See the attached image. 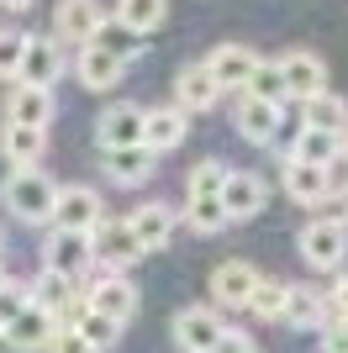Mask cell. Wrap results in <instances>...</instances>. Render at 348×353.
Here are the masks:
<instances>
[{
	"label": "cell",
	"instance_id": "17",
	"mask_svg": "<svg viewBox=\"0 0 348 353\" xmlns=\"http://www.w3.org/2000/svg\"><path fill=\"white\" fill-rule=\"evenodd\" d=\"M217 101H222V85L211 79V69L206 63H185L180 79H174V105L190 117V111H211Z\"/></svg>",
	"mask_w": 348,
	"mask_h": 353
},
{
	"label": "cell",
	"instance_id": "34",
	"mask_svg": "<svg viewBox=\"0 0 348 353\" xmlns=\"http://www.w3.org/2000/svg\"><path fill=\"white\" fill-rule=\"evenodd\" d=\"M227 174H232V163H222V159H201L195 169H190V195H222Z\"/></svg>",
	"mask_w": 348,
	"mask_h": 353
},
{
	"label": "cell",
	"instance_id": "12",
	"mask_svg": "<svg viewBox=\"0 0 348 353\" xmlns=\"http://www.w3.org/2000/svg\"><path fill=\"white\" fill-rule=\"evenodd\" d=\"M206 69H211V79H217L222 95H227V90H248L259 59H253L243 43H217V48H211V59H206Z\"/></svg>",
	"mask_w": 348,
	"mask_h": 353
},
{
	"label": "cell",
	"instance_id": "20",
	"mask_svg": "<svg viewBox=\"0 0 348 353\" xmlns=\"http://www.w3.org/2000/svg\"><path fill=\"white\" fill-rule=\"evenodd\" d=\"M6 121L11 127H43L53 121V90H32V85H16L11 101H6Z\"/></svg>",
	"mask_w": 348,
	"mask_h": 353
},
{
	"label": "cell",
	"instance_id": "27",
	"mask_svg": "<svg viewBox=\"0 0 348 353\" xmlns=\"http://www.w3.org/2000/svg\"><path fill=\"white\" fill-rule=\"evenodd\" d=\"M32 290V306L37 311H48V316H64V311L74 306V301H79V290H74V280H64V274H53V269H43V274H37V280L27 285Z\"/></svg>",
	"mask_w": 348,
	"mask_h": 353
},
{
	"label": "cell",
	"instance_id": "45",
	"mask_svg": "<svg viewBox=\"0 0 348 353\" xmlns=\"http://www.w3.org/2000/svg\"><path fill=\"white\" fill-rule=\"evenodd\" d=\"M343 211H348V195H343ZM343 221H348V216H343Z\"/></svg>",
	"mask_w": 348,
	"mask_h": 353
},
{
	"label": "cell",
	"instance_id": "18",
	"mask_svg": "<svg viewBox=\"0 0 348 353\" xmlns=\"http://www.w3.org/2000/svg\"><path fill=\"white\" fill-rule=\"evenodd\" d=\"M53 332H58L53 316H48V311H37V306H27L11 327H6V332H0V338H6V348H16V353H48Z\"/></svg>",
	"mask_w": 348,
	"mask_h": 353
},
{
	"label": "cell",
	"instance_id": "28",
	"mask_svg": "<svg viewBox=\"0 0 348 353\" xmlns=\"http://www.w3.org/2000/svg\"><path fill=\"white\" fill-rule=\"evenodd\" d=\"M164 16H169V0H116V27L132 32V37L159 32Z\"/></svg>",
	"mask_w": 348,
	"mask_h": 353
},
{
	"label": "cell",
	"instance_id": "6",
	"mask_svg": "<svg viewBox=\"0 0 348 353\" xmlns=\"http://www.w3.org/2000/svg\"><path fill=\"white\" fill-rule=\"evenodd\" d=\"M222 316L211 306H185V311H174V343L185 353H217L222 343Z\"/></svg>",
	"mask_w": 348,
	"mask_h": 353
},
{
	"label": "cell",
	"instance_id": "1",
	"mask_svg": "<svg viewBox=\"0 0 348 353\" xmlns=\"http://www.w3.org/2000/svg\"><path fill=\"white\" fill-rule=\"evenodd\" d=\"M0 201L16 221H53V201L58 185L43 174V169H11L6 185H0Z\"/></svg>",
	"mask_w": 348,
	"mask_h": 353
},
{
	"label": "cell",
	"instance_id": "41",
	"mask_svg": "<svg viewBox=\"0 0 348 353\" xmlns=\"http://www.w3.org/2000/svg\"><path fill=\"white\" fill-rule=\"evenodd\" d=\"M327 301H333V311H338V316H348V274L333 285V290H327Z\"/></svg>",
	"mask_w": 348,
	"mask_h": 353
},
{
	"label": "cell",
	"instance_id": "32",
	"mask_svg": "<svg viewBox=\"0 0 348 353\" xmlns=\"http://www.w3.org/2000/svg\"><path fill=\"white\" fill-rule=\"evenodd\" d=\"M338 143H343V137H327V132H311V127H301V137H296V153H290V159L327 169V163L338 159Z\"/></svg>",
	"mask_w": 348,
	"mask_h": 353
},
{
	"label": "cell",
	"instance_id": "46",
	"mask_svg": "<svg viewBox=\"0 0 348 353\" xmlns=\"http://www.w3.org/2000/svg\"><path fill=\"white\" fill-rule=\"evenodd\" d=\"M0 248H6V232H0Z\"/></svg>",
	"mask_w": 348,
	"mask_h": 353
},
{
	"label": "cell",
	"instance_id": "25",
	"mask_svg": "<svg viewBox=\"0 0 348 353\" xmlns=\"http://www.w3.org/2000/svg\"><path fill=\"white\" fill-rule=\"evenodd\" d=\"M101 159H106V174H111L116 185H148L153 169H159V159H153L148 148H111Z\"/></svg>",
	"mask_w": 348,
	"mask_h": 353
},
{
	"label": "cell",
	"instance_id": "10",
	"mask_svg": "<svg viewBox=\"0 0 348 353\" xmlns=\"http://www.w3.org/2000/svg\"><path fill=\"white\" fill-rule=\"evenodd\" d=\"M58 74H64V53H58V43H53V37H27V53H21V74H16V85L53 90Z\"/></svg>",
	"mask_w": 348,
	"mask_h": 353
},
{
	"label": "cell",
	"instance_id": "30",
	"mask_svg": "<svg viewBox=\"0 0 348 353\" xmlns=\"http://www.w3.org/2000/svg\"><path fill=\"white\" fill-rule=\"evenodd\" d=\"M243 95H248V101L275 105V111H285V101H290V90H285V79H280V69H275V63H264V59H259V69H253V79H248Z\"/></svg>",
	"mask_w": 348,
	"mask_h": 353
},
{
	"label": "cell",
	"instance_id": "40",
	"mask_svg": "<svg viewBox=\"0 0 348 353\" xmlns=\"http://www.w3.org/2000/svg\"><path fill=\"white\" fill-rule=\"evenodd\" d=\"M217 353H259L253 343L243 338V332H222V343H217Z\"/></svg>",
	"mask_w": 348,
	"mask_h": 353
},
{
	"label": "cell",
	"instance_id": "26",
	"mask_svg": "<svg viewBox=\"0 0 348 353\" xmlns=\"http://www.w3.org/2000/svg\"><path fill=\"white\" fill-rule=\"evenodd\" d=\"M280 322L285 327H322L327 322V290H317V285H290Z\"/></svg>",
	"mask_w": 348,
	"mask_h": 353
},
{
	"label": "cell",
	"instance_id": "21",
	"mask_svg": "<svg viewBox=\"0 0 348 353\" xmlns=\"http://www.w3.org/2000/svg\"><path fill=\"white\" fill-rule=\"evenodd\" d=\"M232 127H238V132H243L253 148H269V143L280 137V111L243 95V101H238V111H232Z\"/></svg>",
	"mask_w": 348,
	"mask_h": 353
},
{
	"label": "cell",
	"instance_id": "16",
	"mask_svg": "<svg viewBox=\"0 0 348 353\" xmlns=\"http://www.w3.org/2000/svg\"><path fill=\"white\" fill-rule=\"evenodd\" d=\"M85 306L101 311V316H111L116 327H127L132 316H137V290H132L122 274H111V280H101V285H90V290H85Z\"/></svg>",
	"mask_w": 348,
	"mask_h": 353
},
{
	"label": "cell",
	"instance_id": "44",
	"mask_svg": "<svg viewBox=\"0 0 348 353\" xmlns=\"http://www.w3.org/2000/svg\"><path fill=\"white\" fill-rule=\"evenodd\" d=\"M0 290H6V269H0Z\"/></svg>",
	"mask_w": 348,
	"mask_h": 353
},
{
	"label": "cell",
	"instance_id": "31",
	"mask_svg": "<svg viewBox=\"0 0 348 353\" xmlns=\"http://www.w3.org/2000/svg\"><path fill=\"white\" fill-rule=\"evenodd\" d=\"M74 332H79V338L90 343V348L95 353H106V348H116V343H122V327L111 322V316H101V311H79V322H74Z\"/></svg>",
	"mask_w": 348,
	"mask_h": 353
},
{
	"label": "cell",
	"instance_id": "47",
	"mask_svg": "<svg viewBox=\"0 0 348 353\" xmlns=\"http://www.w3.org/2000/svg\"><path fill=\"white\" fill-rule=\"evenodd\" d=\"M0 353H6V338H0Z\"/></svg>",
	"mask_w": 348,
	"mask_h": 353
},
{
	"label": "cell",
	"instance_id": "29",
	"mask_svg": "<svg viewBox=\"0 0 348 353\" xmlns=\"http://www.w3.org/2000/svg\"><path fill=\"white\" fill-rule=\"evenodd\" d=\"M285 295H290V280L259 274V285H253V295H248V311L264 316V322H280V316H285Z\"/></svg>",
	"mask_w": 348,
	"mask_h": 353
},
{
	"label": "cell",
	"instance_id": "2",
	"mask_svg": "<svg viewBox=\"0 0 348 353\" xmlns=\"http://www.w3.org/2000/svg\"><path fill=\"white\" fill-rule=\"evenodd\" d=\"M106 221V201L90 185H64L53 201V232H74V237H90L95 227Z\"/></svg>",
	"mask_w": 348,
	"mask_h": 353
},
{
	"label": "cell",
	"instance_id": "7",
	"mask_svg": "<svg viewBox=\"0 0 348 353\" xmlns=\"http://www.w3.org/2000/svg\"><path fill=\"white\" fill-rule=\"evenodd\" d=\"M275 69H280V79H285L290 101H311V95H322V90H327V63H322V53L296 48V53L275 59Z\"/></svg>",
	"mask_w": 348,
	"mask_h": 353
},
{
	"label": "cell",
	"instance_id": "35",
	"mask_svg": "<svg viewBox=\"0 0 348 353\" xmlns=\"http://www.w3.org/2000/svg\"><path fill=\"white\" fill-rule=\"evenodd\" d=\"M21 53H27V32H0V79H11V85H16Z\"/></svg>",
	"mask_w": 348,
	"mask_h": 353
},
{
	"label": "cell",
	"instance_id": "39",
	"mask_svg": "<svg viewBox=\"0 0 348 353\" xmlns=\"http://www.w3.org/2000/svg\"><path fill=\"white\" fill-rule=\"evenodd\" d=\"M327 195H348V159L327 163Z\"/></svg>",
	"mask_w": 348,
	"mask_h": 353
},
{
	"label": "cell",
	"instance_id": "33",
	"mask_svg": "<svg viewBox=\"0 0 348 353\" xmlns=\"http://www.w3.org/2000/svg\"><path fill=\"white\" fill-rule=\"evenodd\" d=\"M185 221L195 232H222L227 227V211H222V195H190L185 206Z\"/></svg>",
	"mask_w": 348,
	"mask_h": 353
},
{
	"label": "cell",
	"instance_id": "13",
	"mask_svg": "<svg viewBox=\"0 0 348 353\" xmlns=\"http://www.w3.org/2000/svg\"><path fill=\"white\" fill-rule=\"evenodd\" d=\"M253 285H259V269L243 264V259H227V264L211 269V295L222 301V311H248V295H253Z\"/></svg>",
	"mask_w": 348,
	"mask_h": 353
},
{
	"label": "cell",
	"instance_id": "24",
	"mask_svg": "<svg viewBox=\"0 0 348 353\" xmlns=\"http://www.w3.org/2000/svg\"><path fill=\"white\" fill-rule=\"evenodd\" d=\"M43 148H48L43 127H11V121H6V132H0V153H6L11 169H37Z\"/></svg>",
	"mask_w": 348,
	"mask_h": 353
},
{
	"label": "cell",
	"instance_id": "38",
	"mask_svg": "<svg viewBox=\"0 0 348 353\" xmlns=\"http://www.w3.org/2000/svg\"><path fill=\"white\" fill-rule=\"evenodd\" d=\"M48 353H95V348H90V343L79 338L74 327H58V332H53V343H48Z\"/></svg>",
	"mask_w": 348,
	"mask_h": 353
},
{
	"label": "cell",
	"instance_id": "19",
	"mask_svg": "<svg viewBox=\"0 0 348 353\" xmlns=\"http://www.w3.org/2000/svg\"><path fill=\"white\" fill-rule=\"evenodd\" d=\"M74 74H79V85L85 90H116L122 85V74H127V63L116 59V53H106V48H79V59H74Z\"/></svg>",
	"mask_w": 348,
	"mask_h": 353
},
{
	"label": "cell",
	"instance_id": "3",
	"mask_svg": "<svg viewBox=\"0 0 348 353\" xmlns=\"http://www.w3.org/2000/svg\"><path fill=\"white\" fill-rule=\"evenodd\" d=\"M296 248L311 269H338L348 259V221L343 216H322V221H306Z\"/></svg>",
	"mask_w": 348,
	"mask_h": 353
},
{
	"label": "cell",
	"instance_id": "15",
	"mask_svg": "<svg viewBox=\"0 0 348 353\" xmlns=\"http://www.w3.org/2000/svg\"><path fill=\"white\" fill-rule=\"evenodd\" d=\"M43 269L64 274V280H85V269H90V237L53 232V237L43 243Z\"/></svg>",
	"mask_w": 348,
	"mask_h": 353
},
{
	"label": "cell",
	"instance_id": "36",
	"mask_svg": "<svg viewBox=\"0 0 348 353\" xmlns=\"http://www.w3.org/2000/svg\"><path fill=\"white\" fill-rule=\"evenodd\" d=\"M27 306H32V290H27V285H16V280H6V290H0V332H6Z\"/></svg>",
	"mask_w": 348,
	"mask_h": 353
},
{
	"label": "cell",
	"instance_id": "9",
	"mask_svg": "<svg viewBox=\"0 0 348 353\" xmlns=\"http://www.w3.org/2000/svg\"><path fill=\"white\" fill-rule=\"evenodd\" d=\"M264 206H269V185H264L259 174H248V169H232L227 185H222V211H227V221H248V216H259Z\"/></svg>",
	"mask_w": 348,
	"mask_h": 353
},
{
	"label": "cell",
	"instance_id": "14",
	"mask_svg": "<svg viewBox=\"0 0 348 353\" xmlns=\"http://www.w3.org/2000/svg\"><path fill=\"white\" fill-rule=\"evenodd\" d=\"M190 132V121L180 105H153V111H143V148L159 159V153H169V148H180Z\"/></svg>",
	"mask_w": 348,
	"mask_h": 353
},
{
	"label": "cell",
	"instance_id": "4",
	"mask_svg": "<svg viewBox=\"0 0 348 353\" xmlns=\"http://www.w3.org/2000/svg\"><path fill=\"white\" fill-rule=\"evenodd\" d=\"M106 27H111V16H106L101 0H58V11H53V37L74 48H90Z\"/></svg>",
	"mask_w": 348,
	"mask_h": 353
},
{
	"label": "cell",
	"instance_id": "23",
	"mask_svg": "<svg viewBox=\"0 0 348 353\" xmlns=\"http://www.w3.org/2000/svg\"><path fill=\"white\" fill-rule=\"evenodd\" d=\"M285 195L296 206H322V201H333V195H327V169L285 159Z\"/></svg>",
	"mask_w": 348,
	"mask_h": 353
},
{
	"label": "cell",
	"instance_id": "43",
	"mask_svg": "<svg viewBox=\"0 0 348 353\" xmlns=\"http://www.w3.org/2000/svg\"><path fill=\"white\" fill-rule=\"evenodd\" d=\"M338 159H348V132H343V143H338Z\"/></svg>",
	"mask_w": 348,
	"mask_h": 353
},
{
	"label": "cell",
	"instance_id": "22",
	"mask_svg": "<svg viewBox=\"0 0 348 353\" xmlns=\"http://www.w3.org/2000/svg\"><path fill=\"white\" fill-rule=\"evenodd\" d=\"M301 127L327 132V137H343V132H348V101H338L333 90H322V95L301 101Z\"/></svg>",
	"mask_w": 348,
	"mask_h": 353
},
{
	"label": "cell",
	"instance_id": "5",
	"mask_svg": "<svg viewBox=\"0 0 348 353\" xmlns=\"http://www.w3.org/2000/svg\"><path fill=\"white\" fill-rule=\"evenodd\" d=\"M90 259L101 269H111V274H122L127 264H137L143 259V248H137V237H132L127 216H106L95 232H90Z\"/></svg>",
	"mask_w": 348,
	"mask_h": 353
},
{
	"label": "cell",
	"instance_id": "8",
	"mask_svg": "<svg viewBox=\"0 0 348 353\" xmlns=\"http://www.w3.org/2000/svg\"><path fill=\"white\" fill-rule=\"evenodd\" d=\"M95 143H101V153H111V148H143V105H132V101L106 105L101 121H95Z\"/></svg>",
	"mask_w": 348,
	"mask_h": 353
},
{
	"label": "cell",
	"instance_id": "37",
	"mask_svg": "<svg viewBox=\"0 0 348 353\" xmlns=\"http://www.w3.org/2000/svg\"><path fill=\"white\" fill-rule=\"evenodd\" d=\"M322 332H327V338H322L327 353H348V316H338L333 301H327V322H322Z\"/></svg>",
	"mask_w": 348,
	"mask_h": 353
},
{
	"label": "cell",
	"instance_id": "11",
	"mask_svg": "<svg viewBox=\"0 0 348 353\" xmlns=\"http://www.w3.org/2000/svg\"><path fill=\"white\" fill-rule=\"evenodd\" d=\"M174 221H180V211H174V206L148 201V206H137V211L127 216V227H132V237H137V248H143V253H159V248H169Z\"/></svg>",
	"mask_w": 348,
	"mask_h": 353
},
{
	"label": "cell",
	"instance_id": "42",
	"mask_svg": "<svg viewBox=\"0 0 348 353\" xmlns=\"http://www.w3.org/2000/svg\"><path fill=\"white\" fill-rule=\"evenodd\" d=\"M0 6H6V11H32L37 0H0Z\"/></svg>",
	"mask_w": 348,
	"mask_h": 353
}]
</instances>
